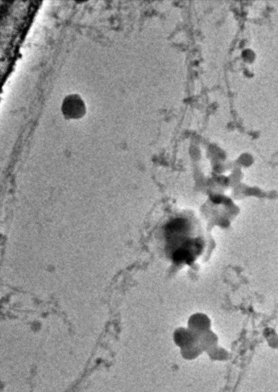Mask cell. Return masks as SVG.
<instances>
[{
    "instance_id": "1",
    "label": "cell",
    "mask_w": 278,
    "mask_h": 392,
    "mask_svg": "<svg viewBox=\"0 0 278 392\" xmlns=\"http://www.w3.org/2000/svg\"><path fill=\"white\" fill-rule=\"evenodd\" d=\"M62 112L67 119H78L86 113V105L79 94H69L62 101Z\"/></svg>"
},
{
    "instance_id": "2",
    "label": "cell",
    "mask_w": 278,
    "mask_h": 392,
    "mask_svg": "<svg viewBox=\"0 0 278 392\" xmlns=\"http://www.w3.org/2000/svg\"><path fill=\"white\" fill-rule=\"evenodd\" d=\"M200 335L189 329H179L174 333V341L179 347H189L198 343Z\"/></svg>"
},
{
    "instance_id": "3",
    "label": "cell",
    "mask_w": 278,
    "mask_h": 392,
    "mask_svg": "<svg viewBox=\"0 0 278 392\" xmlns=\"http://www.w3.org/2000/svg\"><path fill=\"white\" fill-rule=\"evenodd\" d=\"M209 326L210 323H209V319L204 315L198 314V315L193 316L189 320V329L200 335V337L202 334L209 331Z\"/></svg>"
},
{
    "instance_id": "4",
    "label": "cell",
    "mask_w": 278,
    "mask_h": 392,
    "mask_svg": "<svg viewBox=\"0 0 278 392\" xmlns=\"http://www.w3.org/2000/svg\"><path fill=\"white\" fill-rule=\"evenodd\" d=\"M203 349H204V347L200 344V342H198V343L192 345V346L182 349V354H183V355L185 358H195V357H197V355H199L201 353Z\"/></svg>"
},
{
    "instance_id": "5",
    "label": "cell",
    "mask_w": 278,
    "mask_h": 392,
    "mask_svg": "<svg viewBox=\"0 0 278 392\" xmlns=\"http://www.w3.org/2000/svg\"><path fill=\"white\" fill-rule=\"evenodd\" d=\"M200 344L203 346V347H206V346H213L216 342V337L215 334L211 332L210 331H207V332H204V333L200 335Z\"/></svg>"
}]
</instances>
